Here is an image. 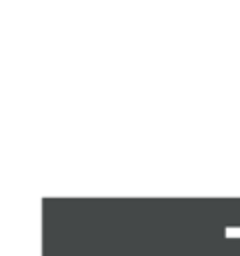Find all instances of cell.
<instances>
[{
	"label": "cell",
	"mask_w": 240,
	"mask_h": 256,
	"mask_svg": "<svg viewBox=\"0 0 240 256\" xmlns=\"http://www.w3.org/2000/svg\"><path fill=\"white\" fill-rule=\"evenodd\" d=\"M226 236H240V228H226Z\"/></svg>",
	"instance_id": "cell-1"
}]
</instances>
